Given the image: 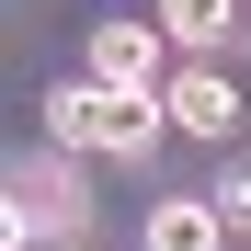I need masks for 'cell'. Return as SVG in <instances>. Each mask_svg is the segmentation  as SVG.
Segmentation results:
<instances>
[{"label":"cell","mask_w":251,"mask_h":251,"mask_svg":"<svg viewBox=\"0 0 251 251\" xmlns=\"http://www.w3.org/2000/svg\"><path fill=\"white\" fill-rule=\"evenodd\" d=\"M160 92H103V80H57L46 92V137L57 149H92V160H149L160 149Z\"/></svg>","instance_id":"1"},{"label":"cell","mask_w":251,"mask_h":251,"mask_svg":"<svg viewBox=\"0 0 251 251\" xmlns=\"http://www.w3.org/2000/svg\"><path fill=\"white\" fill-rule=\"evenodd\" d=\"M160 46H172L160 12H114V23H92V80L103 92H172L160 80Z\"/></svg>","instance_id":"2"},{"label":"cell","mask_w":251,"mask_h":251,"mask_svg":"<svg viewBox=\"0 0 251 251\" xmlns=\"http://www.w3.org/2000/svg\"><path fill=\"white\" fill-rule=\"evenodd\" d=\"M160 114H172V137H205V149H228V126H240V92H228V69H183L172 92H160Z\"/></svg>","instance_id":"3"},{"label":"cell","mask_w":251,"mask_h":251,"mask_svg":"<svg viewBox=\"0 0 251 251\" xmlns=\"http://www.w3.org/2000/svg\"><path fill=\"white\" fill-rule=\"evenodd\" d=\"M34 217H46V228H80V172H69V160H23V172H12V251L34 240Z\"/></svg>","instance_id":"4"},{"label":"cell","mask_w":251,"mask_h":251,"mask_svg":"<svg viewBox=\"0 0 251 251\" xmlns=\"http://www.w3.org/2000/svg\"><path fill=\"white\" fill-rule=\"evenodd\" d=\"M149 251H228L217 194H160V205H149Z\"/></svg>","instance_id":"5"},{"label":"cell","mask_w":251,"mask_h":251,"mask_svg":"<svg viewBox=\"0 0 251 251\" xmlns=\"http://www.w3.org/2000/svg\"><path fill=\"white\" fill-rule=\"evenodd\" d=\"M160 34H172L194 69H217V46L240 34V0H160Z\"/></svg>","instance_id":"6"},{"label":"cell","mask_w":251,"mask_h":251,"mask_svg":"<svg viewBox=\"0 0 251 251\" xmlns=\"http://www.w3.org/2000/svg\"><path fill=\"white\" fill-rule=\"evenodd\" d=\"M217 217H228V228H251V172H228V183H217Z\"/></svg>","instance_id":"7"}]
</instances>
